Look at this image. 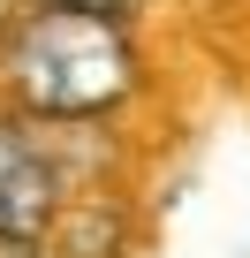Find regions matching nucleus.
<instances>
[{
	"label": "nucleus",
	"instance_id": "f257e3e1",
	"mask_svg": "<svg viewBox=\"0 0 250 258\" xmlns=\"http://www.w3.org/2000/svg\"><path fill=\"white\" fill-rule=\"evenodd\" d=\"M0 91L8 114L46 129H99L121 106L144 99V46L137 23L91 16V8H46L23 0L0 31Z\"/></svg>",
	"mask_w": 250,
	"mask_h": 258
},
{
	"label": "nucleus",
	"instance_id": "f03ea898",
	"mask_svg": "<svg viewBox=\"0 0 250 258\" xmlns=\"http://www.w3.org/2000/svg\"><path fill=\"white\" fill-rule=\"evenodd\" d=\"M76 175L61 160V129L0 114V243H53Z\"/></svg>",
	"mask_w": 250,
	"mask_h": 258
},
{
	"label": "nucleus",
	"instance_id": "7ed1b4c3",
	"mask_svg": "<svg viewBox=\"0 0 250 258\" xmlns=\"http://www.w3.org/2000/svg\"><path fill=\"white\" fill-rule=\"evenodd\" d=\"M46 8H91V16H121V23H137L144 0H46Z\"/></svg>",
	"mask_w": 250,
	"mask_h": 258
}]
</instances>
